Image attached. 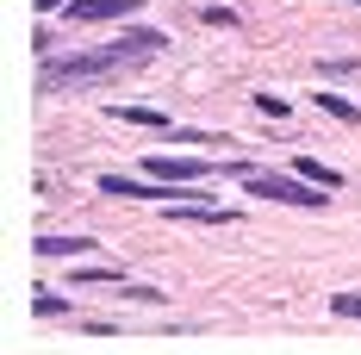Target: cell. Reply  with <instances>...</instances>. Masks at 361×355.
Instances as JSON below:
<instances>
[{
	"label": "cell",
	"mask_w": 361,
	"mask_h": 355,
	"mask_svg": "<svg viewBox=\"0 0 361 355\" xmlns=\"http://www.w3.org/2000/svg\"><path fill=\"white\" fill-rule=\"evenodd\" d=\"M243 193H255V200H274V206H299V212H324V187H312V181L299 175H243Z\"/></svg>",
	"instance_id": "1"
},
{
	"label": "cell",
	"mask_w": 361,
	"mask_h": 355,
	"mask_svg": "<svg viewBox=\"0 0 361 355\" xmlns=\"http://www.w3.org/2000/svg\"><path fill=\"white\" fill-rule=\"evenodd\" d=\"M118 63H137L125 37H118V44H106V50H81V56H63V63H50V69H44V81H50V88H63V81H87V75H112Z\"/></svg>",
	"instance_id": "2"
},
{
	"label": "cell",
	"mask_w": 361,
	"mask_h": 355,
	"mask_svg": "<svg viewBox=\"0 0 361 355\" xmlns=\"http://www.w3.org/2000/svg\"><path fill=\"white\" fill-rule=\"evenodd\" d=\"M144 169H149V181H175V187H200L206 175H218L212 162H200V156H144Z\"/></svg>",
	"instance_id": "3"
},
{
	"label": "cell",
	"mask_w": 361,
	"mask_h": 355,
	"mask_svg": "<svg viewBox=\"0 0 361 355\" xmlns=\"http://www.w3.org/2000/svg\"><path fill=\"white\" fill-rule=\"evenodd\" d=\"M144 0H69V25H94V19H131Z\"/></svg>",
	"instance_id": "4"
},
{
	"label": "cell",
	"mask_w": 361,
	"mask_h": 355,
	"mask_svg": "<svg viewBox=\"0 0 361 355\" xmlns=\"http://www.w3.org/2000/svg\"><path fill=\"white\" fill-rule=\"evenodd\" d=\"M106 119H118V125H144V131H180L169 112H156V107H112Z\"/></svg>",
	"instance_id": "5"
},
{
	"label": "cell",
	"mask_w": 361,
	"mask_h": 355,
	"mask_svg": "<svg viewBox=\"0 0 361 355\" xmlns=\"http://www.w3.org/2000/svg\"><path fill=\"white\" fill-rule=\"evenodd\" d=\"M293 175L299 181H312V187H343V175H336V169H324V162H312V156H293Z\"/></svg>",
	"instance_id": "6"
},
{
	"label": "cell",
	"mask_w": 361,
	"mask_h": 355,
	"mask_svg": "<svg viewBox=\"0 0 361 355\" xmlns=\"http://www.w3.org/2000/svg\"><path fill=\"white\" fill-rule=\"evenodd\" d=\"M94 237H37V255H50V262H63V255H87Z\"/></svg>",
	"instance_id": "7"
},
{
	"label": "cell",
	"mask_w": 361,
	"mask_h": 355,
	"mask_svg": "<svg viewBox=\"0 0 361 355\" xmlns=\"http://www.w3.org/2000/svg\"><path fill=\"white\" fill-rule=\"evenodd\" d=\"M69 281L75 287H94V281L100 287H125V275H118V268H69Z\"/></svg>",
	"instance_id": "8"
},
{
	"label": "cell",
	"mask_w": 361,
	"mask_h": 355,
	"mask_svg": "<svg viewBox=\"0 0 361 355\" xmlns=\"http://www.w3.org/2000/svg\"><path fill=\"white\" fill-rule=\"evenodd\" d=\"M318 107H324L330 119H343V125H361V107H349L343 94H318Z\"/></svg>",
	"instance_id": "9"
},
{
	"label": "cell",
	"mask_w": 361,
	"mask_h": 355,
	"mask_svg": "<svg viewBox=\"0 0 361 355\" xmlns=\"http://www.w3.org/2000/svg\"><path fill=\"white\" fill-rule=\"evenodd\" d=\"M125 44H131V56H156L169 37H162V32H125Z\"/></svg>",
	"instance_id": "10"
},
{
	"label": "cell",
	"mask_w": 361,
	"mask_h": 355,
	"mask_svg": "<svg viewBox=\"0 0 361 355\" xmlns=\"http://www.w3.org/2000/svg\"><path fill=\"white\" fill-rule=\"evenodd\" d=\"M32 306H37V318H69V299L63 293H37Z\"/></svg>",
	"instance_id": "11"
},
{
	"label": "cell",
	"mask_w": 361,
	"mask_h": 355,
	"mask_svg": "<svg viewBox=\"0 0 361 355\" xmlns=\"http://www.w3.org/2000/svg\"><path fill=\"white\" fill-rule=\"evenodd\" d=\"M330 312H336V318H361V293H336Z\"/></svg>",
	"instance_id": "12"
},
{
	"label": "cell",
	"mask_w": 361,
	"mask_h": 355,
	"mask_svg": "<svg viewBox=\"0 0 361 355\" xmlns=\"http://www.w3.org/2000/svg\"><path fill=\"white\" fill-rule=\"evenodd\" d=\"M255 107L268 112V119H293V107H287V100H281V94H255Z\"/></svg>",
	"instance_id": "13"
},
{
	"label": "cell",
	"mask_w": 361,
	"mask_h": 355,
	"mask_svg": "<svg viewBox=\"0 0 361 355\" xmlns=\"http://www.w3.org/2000/svg\"><path fill=\"white\" fill-rule=\"evenodd\" d=\"M200 19H206V25H243V13H231V6H206Z\"/></svg>",
	"instance_id": "14"
},
{
	"label": "cell",
	"mask_w": 361,
	"mask_h": 355,
	"mask_svg": "<svg viewBox=\"0 0 361 355\" xmlns=\"http://www.w3.org/2000/svg\"><path fill=\"white\" fill-rule=\"evenodd\" d=\"M355 69H361L355 56H343V63H318V75H355Z\"/></svg>",
	"instance_id": "15"
},
{
	"label": "cell",
	"mask_w": 361,
	"mask_h": 355,
	"mask_svg": "<svg viewBox=\"0 0 361 355\" xmlns=\"http://www.w3.org/2000/svg\"><path fill=\"white\" fill-rule=\"evenodd\" d=\"M50 6H69V0H37V13H50Z\"/></svg>",
	"instance_id": "16"
},
{
	"label": "cell",
	"mask_w": 361,
	"mask_h": 355,
	"mask_svg": "<svg viewBox=\"0 0 361 355\" xmlns=\"http://www.w3.org/2000/svg\"><path fill=\"white\" fill-rule=\"evenodd\" d=\"M349 6H361V0H349Z\"/></svg>",
	"instance_id": "17"
}]
</instances>
